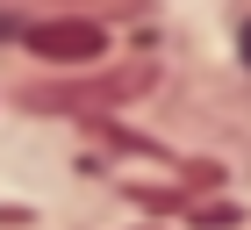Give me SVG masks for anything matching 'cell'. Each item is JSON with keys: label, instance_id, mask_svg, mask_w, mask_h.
I'll list each match as a JSON object with an SVG mask.
<instances>
[{"label": "cell", "instance_id": "6da1fadb", "mask_svg": "<svg viewBox=\"0 0 251 230\" xmlns=\"http://www.w3.org/2000/svg\"><path fill=\"white\" fill-rule=\"evenodd\" d=\"M29 51L43 65H100L108 58V29L100 22H36L29 29Z\"/></svg>", "mask_w": 251, "mask_h": 230}, {"label": "cell", "instance_id": "7a4b0ae2", "mask_svg": "<svg viewBox=\"0 0 251 230\" xmlns=\"http://www.w3.org/2000/svg\"><path fill=\"white\" fill-rule=\"evenodd\" d=\"M244 65H251V22H244Z\"/></svg>", "mask_w": 251, "mask_h": 230}]
</instances>
